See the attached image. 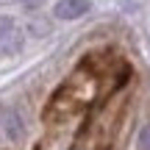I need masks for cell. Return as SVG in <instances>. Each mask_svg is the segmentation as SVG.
I'll list each match as a JSON object with an SVG mask.
<instances>
[{"instance_id":"1","label":"cell","mask_w":150,"mask_h":150,"mask_svg":"<svg viewBox=\"0 0 150 150\" xmlns=\"http://www.w3.org/2000/svg\"><path fill=\"white\" fill-rule=\"evenodd\" d=\"M22 50V31L14 17H0V59L17 56Z\"/></svg>"},{"instance_id":"3","label":"cell","mask_w":150,"mask_h":150,"mask_svg":"<svg viewBox=\"0 0 150 150\" xmlns=\"http://www.w3.org/2000/svg\"><path fill=\"white\" fill-rule=\"evenodd\" d=\"M3 128H6V134H8L11 139L22 136V120H20V114H17L14 108H3Z\"/></svg>"},{"instance_id":"4","label":"cell","mask_w":150,"mask_h":150,"mask_svg":"<svg viewBox=\"0 0 150 150\" xmlns=\"http://www.w3.org/2000/svg\"><path fill=\"white\" fill-rule=\"evenodd\" d=\"M136 147L139 150H150V122L139 131V139H136Z\"/></svg>"},{"instance_id":"2","label":"cell","mask_w":150,"mask_h":150,"mask_svg":"<svg viewBox=\"0 0 150 150\" xmlns=\"http://www.w3.org/2000/svg\"><path fill=\"white\" fill-rule=\"evenodd\" d=\"M92 8V0H59L53 6V17L59 20H78Z\"/></svg>"}]
</instances>
